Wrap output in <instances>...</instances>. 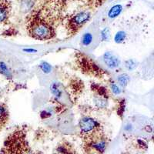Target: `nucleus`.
Listing matches in <instances>:
<instances>
[{
	"label": "nucleus",
	"mask_w": 154,
	"mask_h": 154,
	"mask_svg": "<svg viewBox=\"0 0 154 154\" xmlns=\"http://www.w3.org/2000/svg\"><path fill=\"white\" fill-rule=\"evenodd\" d=\"M66 0H43L29 13L26 28L29 36L35 40H52L66 16Z\"/></svg>",
	"instance_id": "nucleus-1"
},
{
	"label": "nucleus",
	"mask_w": 154,
	"mask_h": 154,
	"mask_svg": "<svg viewBox=\"0 0 154 154\" xmlns=\"http://www.w3.org/2000/svg\"><path fill=\"white\" fill-rule=\"evenodd\" d=\"M0 154H43L32 149L27 140L26 126H18L3 143Z\"/></svg>",
	"instance_id": "nucleus-2"
},
{
	"label": "nucleus",
	"mask_w": 154,
	"mask_h": 154,
	"mask_svg": "<svg viewBox=\"0 0 154 154\" xmlns=\"http://www.w3.org/2000/svg\"><path fill=\"white\" fill-rule=\"evenodd\" d=\"M78 127L83 146L89 145L106 137L103 126L90 116H84L79 120Z\"/></svg>",
	"instance_id": "nucleus-3"
},
{
	"label": "nucleus",
	"mask_w": 154,
	"mask_h": 154,
	"mask_svg": "<svg viewBox=\"0 0 154 154\" xmlns=\"http://www.w3.org/2000/svg\"><path fill=\"white\" fill-rule=\"evenodd\" d=\"M92 11L86 9H76L74 12L66 14L62 21V26L66 32L67 37L76 35L92 18Z\"/></svg>",
	"instance_id": "nucleus-4"
},
{
	"label": "nucleus",
	"mask_w": 154,
	"mask_h": 154,
	"mask_svg": "<svg viewBox=\"0 0 154 154\" xmlns=\"http://www.w3.org/2000/svg\"><path fill=\"white\" fill-rule=\"evenodd\" d=\"M75 63L79 68L81 72L84 75L91 77H95L98 79L110 78L109 72H108L103 68L98 65L92 58L82 52H76L75 53Z\"/></svg>",
	"instance_id": "nucleus-5"
},
{
	"label": "nucleus",
	"mask_w": 154,
	"mask_h": 154,
	"mask_svg": "<svg viewBox=\"0 0 154 154\" xmlns=\"http://www.w3.org/2000/svg\"><path fill=\"white\" fill-rule=\"evenodd\" d=\"M91 89L93 93V102L95 108L98 109H105L108 108L111 98V92H109L106 86L96 82L91 84Z\"/></svg>",
	"instance_id": "nucleus-6"
},
{
	"label": "nucleus",
	"mask_w": 154,
	"mask_h": 154,
	"mask_svg": "<svg viewBox=\"0 0 154 154\" xmlns=\"http://www.w3.org/2000/svg\"><path fill=\"white\" fill-rule=\"evenodd\" d=\"M12 10V5L9 0H0V25L9 24Z\"/></svg>",
	"instance_id": "nucleus-7"
},
{
	"label": "nucleus",
	"mask_w": 154,
	"mask_h": 154,
	"mask_svg": "<svg viewBox=\"0 0 154 154\" xmlns=\"http://www.w3.org/2000/svg\"><path fill=\"white\" fill-rule=\"evenodd\" d=\"M53 154H78V152L72 143L66 140H63L58 143Z\"/></svg>",
	"instance_id": "nucleus-8"
},
{
	"label": "nucleus",
	"mask_w": 154,
	"mask_h": 154,
	"mask_svg": "<svg viewBox=\"0 0 154 154\" xmlns=\"http://www.w3.org/2000/svg\"><path fill=\"white\" fill-rule=\"evenodd\" d=\"M104 63L108 68L111 69H116L119 67L121 64V61L119 58L117 57L112 52H106L103 56Z\"/></svg>",
	"instance_id": "nucleus-9"
},
{
	"label": "nucleus",
	"mask_w": 154,
	"mask_h": 154,
	"mask_svg": "<svg viewBox=\"0 0 154 154\" xmlns=\"http://www.w3.org/2000/svg\"><path fill=\"white\" fill-rule=\"evenodd\" d=\"M72 1L78 2L82 9L93 11L100 8L106 0H72Z\"/></svg>",
	"instance_id": "nucleus-10"
},
{
	"label": "nucleus",
	"mask_w": 154,
	"mask_h": 154,
	"mask_svg": "<svg viewBox=\"0 0 154 154\" xmlns=\"http://www.w3.org/2000/svg\"><path fill=\"white\" fill-rule=\"evenodd\" d=\"M69 88L70 92L72 93L71 96H72L74 99H77L79 96V95H81V93L83 91L84 84H83V82L81 79H73L72 82H70Z\"/></svg>",
	"instance_id": "nucleus-11"
},
{
	"label": "nucleus",
	"mask_w": 154,
	"mask_h": 154,
	"mask_svg": "<svg viewBox=\"0 0 154 154\" xmlns=\"http://www.w3.org/2000/svg\"><path fill=\"white\" fill-rule=\"evenodd\" d=\"M9 117L10 114L7 105L3 102H0V131L7 125Z\"/></svg>",
	"instance_id": "nucleus-12"
},
{
	"label": "nucleus",
	"mask_w": 154,
	"mask_h": 154,
	"mask_svg": "<svg viewBox=\"0 0 154 154\" xmlns=\"http://www.w3.org/2000/svg\"><path fill=\"white\" fill-rule=\"evenodd\" d=\"M113 40L116 44H125L130 41V34L125 30H118L114 35Z\"/></svg>",
	"instance_id": "nucleus-13"
},
{
	"label": "nucleus",
	"mask_w": 154,
	"mask_h": 154,
	"mask_svg": "<svg viewBox=\"0 0 154 154\" xmlns=\"http://www.w3.org/2000/svg\"><path fill=\"white\" fill-rule=\"evenodd\" d=\"M38 0H21L20 9L23 13H29L36 6Z\"/></svg>",
	"instance_id": "nucleus-14"
},
{
	"label": "nucleus",
	"mask_w": 154,
	"mask_h": 154,
	"mask_svg": "<svg viewBox=\"0 0 154 154\" xmlns=\"http://www.w3.org/2000/svg\"><path fill=\"white\" fill-rule=\"evenodd\" d=\"M50 92L53 95V98L56 100V102H59L58 100H60L63 95V90H62V85L60 82H53L50 85Z\"/></svg>",
	"instance_id": "nucleus-15"
},
{
	"label": "nucleus",
	"mask_w": 154,
	"mask_h": 154,
	"mask_svg": "<svg viewBox=\"0 0 154 154\" xmlns=\"http://www.w3.org/2000/svg\"><path fill=\"white\" fill-rule=\"evenodd\" d=\"M0 74L3 77H5L7 80H12V71L9 68V66L2 61H0Z\"/></svg>",
	"instance_id": "nucleus-16"
},
{
	"label": "nucleus",
	"mask_w": 154,
	"mask_h": 154,
	"mask_svg": "<svg viewBox=\"0 0 154 154\" xmlns=\"http://www.w3.org/2000/svg\"><path fill=\"white\" fill-rule=\"evenodd\" d=\"M123 11V5L120 4L114 5L112 7L110 8V9L108 12V17L109 19H115L117 16H119L121 14V12Z\"/></svg>",
	"instance_id": "nucleus-17"
},
{
	"label": "nucleus",
	"mask_w": 154,
	"mask_h": 154,
	"mask_svg": "<svg viewBox=\"0 0 154 154\" xmlns=\"http://www.w3.org/2000/svg\"><path fill=\"white\" fill-rule=\"evenodd\" d=\"M130 77L127 73H121L117 77V83L122 88L127 86L128 84L130 83Z\"/></svg>",
	"instance_id": "nucleus-18"
},
{
	"label": "nucleus",
	"mask_w": 154,
	"mask_h": 154,
	"mask_svg": "<svg viewBox=\"0 0 154 154\" xmlns=\"http://www.w3.org/2000/svg\"><path fill=\"white\" fill-rule=\"evenodd\" d=\"M109 89L112 94L114 96H119L122 93V88L119 86L117 82H116L115 81L112 80L110 78V82H109Z\"/></svg>",
	"instance_id": "nucleus-19"
},
{
	"label": "nucleus",
	"mask_w": 154,
	"mask_h": 154,
	"mask_svg": "<svg viewBox=\"0 0 154 154\" xmlns=\"http://www.w3.org/2000/svg\"><path fill=\"white\" fill-rule=\"evenodd\" d=\"M93 36L90 32L85 33L82 36V38H81V44L83 46H89L92 43V42H93Z\"/></svg>",
	"instance_id": "nucleus-20"
},
{
	"label": "nucleus",
	"mask_w": 154,
	"mask_h": 154,
	"mask_svg": "<svg viewBox=\"0 0 154 154\" xmlns=\"http://www.w3.org/2000/svg\"><path fill=\"white\" fill-rule=\"evenodd\" d=\"M124 66L125 68L129 71H133L135 69L137 68L138 66V63L135 60L130 59V60H127L124 62Z\"/></svg>",
	"instance_id": "nucleus-21"
},
{
	"label": "nucleus",
	"mask_w": 154,
	"mask_h": 154,
	"mask_svg": "<svg viewBox=\"0 0 154 154\" xmlns=\"http://www.w3.org/2000/svg\"><path fill=\"white\" fill-rule=\"evenodd\" d=\"M111 36V32L109 28H104L100 32V38L102 42H108Z\"/></svg>",
	"instance_id": "nucleus-22"
},
{
	"label": "nucleus",
	"mask_w": 154,
	"mask_h": 154,
	"mask_svg": "<svg viewBox=\"0 0 154 154\" xmlns=\"http://www.w3.org/2000/svg\"><path fill=\"white\" fill-rule=\"evenodd\" d=\"M38 67H39V69H41V71H42L44 73H46V74H48L49 73V72H51V71H52V69H53L52 66H51L49 63H47V62L46 61L41 62V63H39V65H38Z\"/></svg>",
	"instance_id": "nucleus-23"
},
{
	"label": "nucleus",
	"mask_w": 154,
	"mask_h": 154,
	"mask_svg": "<svg viewBox=\"0 0 154 154\" xmlns=\"http://www.w3.org/2000/svg\"><path fill=\"white\" fill-rule=\"evenodd\" d=\"M125 107H126V103H125L124 100H120L118 103V106L116 107V112H117V115L119 116V117L122 119L123 118V116L124 115V111H125Z\"/></svg>",
	"instance_id": "nucleus-24"
},
{
	"label": "nucleus",
	"mask_w": 154,
	"mask_h": 154,
	"mask_svg": "<svg viewBox=\"0 0 154 154\" xmlns=\"http://www.w3.org/2000/svg\"><path fill=\"white\" fill-rule=\"evenodd\" d=\"M23 52L26 53H37V50L35 49H30V48H28V49H23Z\"/></svg>",
	"instance_id": "nucleus-25"
}]
</instances>
